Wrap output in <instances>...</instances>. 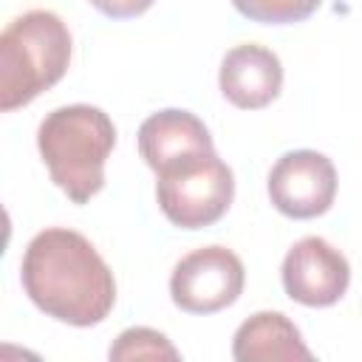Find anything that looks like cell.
<instances>
[{
	"label": "cell",
	"mask_w": 362,
	"mask_h": 362,
	"mask_svg": "<svg viewBox=\"0 0 362 362\" xmlns=\"http://www.w3.org/2000/svg\"><path fill=\"white\" fill-rule=\"evenodd\" d=\"M235 198V175L215 150L184 156L156 173V201L170 223L204 229L221 221Z\"/></svg>",
	"instance_id": "obj_4"
},
{
	"label": "cell",
	"mask_w": 362,
	"mask_h": 362,
	"mask_svg": "<svg viewBox=\"0 0 362 362\" xmlns=\"http://www.w3.org/2000/svg\"><path fill=\"white\" fill-rule=\"evenodd\" d=\"M320 3L322 0H232V6L243 17L266 25L303 23L320 8Z\"/></svg>",
	"instance_id": "obj_12"
},
{
	"label": "cell",
	"mask_w": 362,
	"mask_h": 362,
	"mask_svg": "<svg viewBox=\"0 0 362 362\" xmlns=\"http://www.w3.org/2000/svg\"><path fill=\"white\" fill-rule=\"evenodd\" d=\"M204 150H215L212 136L206 124L189 110L167 107L147 116L139 127V153L153 173H158L161 167L184 156L204 153Z\"/></svg>",
	"instance_id": "obj_9"
},
{
	"label": "cell",
	"mask_w": 362,
	"mask_h": 362,
	"mask_svg": "<svg viewBox=\"0 0 362 362\" xmlns=\"http://www.w3.org/2000/svg\"><path fill=\"white\" fill-rule=\"evenodd\" d=\"M107 356L113 362H130V359H170V362H175L178 351L173 348V342L161 331L139 325V328L122 331L116 337V342L110 345Z\"/></svg>",
	"instance_id": "obj_11"
},
{
	"label": "cell",
	"mask_w": 362,
	"mask_h": 362,
	"mask_svg": "<svg viewBox=\"0 0 362 362\" xmlns=\"http://www.w3.org/2000/svg\"><path fill=\"white\" fill-rule=\"evenodd\" d=\"M243 263L226 246H201L184 255L170 277V297L187 314H215L243 291Z\"/></svg>",
	"instance_id": "obj_5"
},
{
	"label": "cell",
	"mask_w": 362,
	"mask_h": 362,
	"mask_svg": "<svg viewBox=\"0 0 362 362\" xmlns=\"http://www.w3.org/2000/svg\"><path fill=\"white\" fill-rule=\"evenodd\" d=\"M337 195V170L317 150L283 153L269 170V198L286 218L308 221L325 215Z\"/></svg>",
	"instance_id": "obj_6"
},
{
	"label": "cell",
	"mask_w": 362,
	"mask_h": 362,
	"mask_svg": "<svg viewBox=\"0 0 362 362\" xmlns=\"http://www.w3.org/2000/svg\"><path fill=\"white\" fill-rule=\"evenodd\" d=\"M71 62V31L48 8L14 17L0 34V110H17L54 88Z\"/></svg>",
	"instance_id": "obj_3"
},
{
	"label": "cell",
	"mask_w": 362,
	"mask_h": 362,
	"mask_svg": "<svg viewBox=\"0 0 362 362\" xmlns=\"http://www.w3.org/2000/svg\"><path fill=\"white\" fill-rule=\"evenodd\" d=\"M20 280L42 314L76 328L99 325L116 303L113 272L85 235L65 226L42 229L28 240Z\"/></svg>",
	"instance_id": "obj_1"
},
{
	"label": "cell",
	"mask_w": 362,
	"mask_h": 362,
	"mask_svg": "<svg viewBox=\"0 0 362 362\" xmlns=\"http://www.w3.org/2000/svg\"><path fill=\"white\" fill-rule=\"evenodd\" d=\"M37 147L51 181L74 204H88L105 187V161L116 147V127L102 107L65 105L40 122Z\"/></svg>",
	"instance_id": "obj_2"
},
{
	"label": "cell",
	"mask_w": 362,
	"mask_h": 362,
	"mask_svg": "<svg viewBox=\"0 0 362 362\" xmlns=\"http://www.w3.org/2000/svg\"><path fill=\"white\" fill-rule=\"evenodd\" d=\"M96 11H102L105 17H113V20H130V17H139L144 14L153 0H88Z\"/></svg>",
	"instance_id": "obj_13"
},
{
	"label": "cell",
	"mask_w": 362,
	"mask_h": 362,
	"mask_svg": "<svg viewBox=\"0 0 362 362\" xmlns=\"http://www.w3.org/2000/svg\"><path fill=\"white\" fill-rule=\"evenodd\" d=\"M283 288L286 294L308 308H328L342 300L351 286V266L339 249L325 238H300L283 257Z\"/></svg>",
	"instance_id": "obj_7"
},
{
	"label": "cell",
	"mask_w": 362,
	"mask_h": 362,
	"mask_svg": "<svg viewBox=\"0 0 362 362\" xmlns=\"http://www.w3.org/2000/svg\"><path fill=\"white\" fill-rule=\"evenodd\" d=\"M238 362H311L314 354L300 337V328L280 311H257L240 322L232 339Z\"/></svg>",
	"instance_id": "obj_10"
},
{
	"label": "cell",
	"mask_w": 362,
	"mask_h": 362,
	"mask_svg": "<svg viewBox=\"0 0 362 362\" xmlns=\"http://www.w3.org/2000/svg\"><path fill=\"white\" fill-rule=\"evenodd\" d=\"M221 93L243 110H260L280 96L283 65L280 57L257 42H243L226 51L218 74Z\"/></svg>",
	"instance_id": "obj_8"
}]
</instances>
